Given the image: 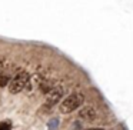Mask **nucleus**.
I'll use <instances>...</instances> for the list:
<instances>
[{"label":"nucleus","mask_w":133,"mask_h":130,"mask_svg":"<svg viewBox=\"0 0 133 130\" xmlns=\"http://www.w3.org/2000/svg\"><path fill=\"white\" fill-rule=\"evenodd\" d=\"M79 117L83 119L84 121H93L97 117V112H96L95 107H92V106L82 107V109L79 110Z\"/></svg>","instance_id":"obj_4"},{"label":"nucleus","mask_w":133,"mask_h":130,"mask_svg":"<svg viewBox=\"0 0 133 130\" xmlns=\"http://www.w3.org/2000/svg\"><path fill=\"white\" fill-rule=\"evenodd\" d=\"M6 67H7V59L4 56H0V74L6 70Z\"/></svg>","instance_id":"obj_6"},{"label":"nucleus","mask_w":133,"mask_h":130,"mask_svg":"<svg viewBox=\"0 0 133 130\" xmlns=\"http://www.w3.org/2000/svg\"><path fill=\"white\" fill-rule=\"evenodd\" d=\"M29 79H30V74L24 70H20L16 74H13L12 80L9 83V92L12 94H17V93L23 92L26 89L27 83H29Z\"/></svg>","instance_id":"obj_2"},{"label":"nucleus","mask_w":133,"mask_h":130,"mask_svg":"<svg viewBox=\"0 0 133 130\" xmlns=\"http://www.w3.org/2000/svg\"><path fill=\"white\" fill-rule=\"evenodd\" d=\"M12 77H13V76L10 74L9 72H6V70H4V72L2 73V74H0V87H6L7 84L10 83Z\"/></svg>","instance_id":"obj_5"},{"label":"nucleus","mask_w":133,"mask_h":130,"mask_svg":"<svg viewBox=\"0 0 133 130\" xmlns=\"http://www.w3.org/2000/svg\"><path fill=\"white\" fill-rule=\"evenodd\" d=\"M83 100H84V96L82 93H72V94H69L67 97H64L62 100L60 106H59V110L62 113H64V114L72 113L75 110H77L83 104Z\"/></svg>","instance_id":"obj_1"},{"label":"nucleus","mask_w":133,"mask_h":130,"mask_svg":"<svg viewBox=\"0 0 133 130\" xmlns=\"http://www.w3.org/2000/svg\"><path fill=\"white\" fill-rule=\"evenodd\" d=\"M86 130H104V129H100V127H92V129H86Z\"/></svg>","instance_id":"obj_8"},{"label":"nucleus","mask_w":133,"mask_h":130,"mask_svg":"<svg viewBox=\"0 0 133 130\" xmlns=\"http://www.w3.org/2000/svg\"><path fill=\"white\" fill-rule=\"evenodd\" d=\"M10 129V123H3L0 124V130H9Z\"/></svg>","instance_id":"obj_7"},{"label":"nucleus","mask_w":133,"mask_h":130,"mask_svg":"<svg viewBox=\"0 0 133 130\" xmlns=\"http://www.w3.org/2000/svg\"><path fill=\"white\" fill-rule=\"evenodd\" d=\"M64 96V87L62 84L53 86L49 92L46 93V104L47 106H53V104L59 103Z\"/></svg>","instance_id":"obj_3"}]
</instances>
